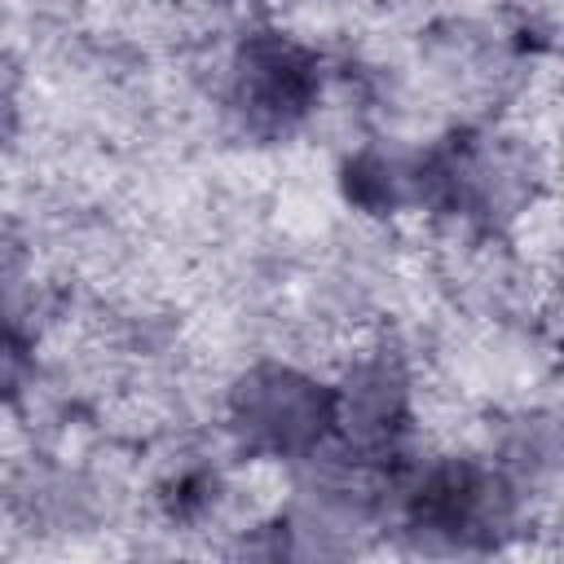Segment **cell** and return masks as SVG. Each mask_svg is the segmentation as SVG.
I'll return each mask as SVG.
<instances>
[{
    "label": "cell",
    "instance_id": "cell-1",
    "mask_svg": "<svg viewBox=\"0 0 564 564\" xmlns=\"http://www.w3.org/2000/svg\"><path fill=\"white\" fill-rule=\"evenodd\" d=\"M234 432L269 458H308L335 432V392L291 366H256L229 397Z\"/></svg>",
    "mask_w": 564,
    "mask_h": 564
},
{
    "label": "cell",
    "instance_id": "cell-2",
    "mask_svg": "<svg viewBox=\"0 0 564 564\" xmlns=\"http://www.w3.org/2000/svg\"><path fill=\"white\" fill-rule=\"evenodd\" d=\"M229 88L247 128L278 137L291 132L313 110L322 93V75H317V57L304 44H295L282 31H256L238 44Z\"/></svg>",
    "mask_w": 564,
    "mask_h": 564
},
{
    "label": "cell",
    "instance_id": "cell-3",
    "mask_svg": "<svg viewBox=\"0 0 564 564\" xmlns=\"http://www.w3.org/2000/svg\"><path fill=\"white\" fill-rule=\"evenodd\" d=\"M511 489L476 463H441L410 489V524L454 546L494 542L511 524Z\"/></svg>",
    "mask_w": 564,
    "mask_h": 564
},
{
    "label": "cell",
    "instance_id": "cell-4",
    "mask_svg": "<svg viewBox=\"0 0 564 564\" xmlns=\"http://www.w3.org/2000/svg\"><path fill=\"white\" fill-rule=\"evenodd\" d=\"M26 370H31V348H26L22 330L0 313V401L22 388Z\"/></svg>",
    "mask_w": 564,
    "mask_h": 564
},
{
    "label": "cell",
    "instance_id": "cell-5",
    "mask_svg": "<svg viewBox=\"0 0 564 564\" xmlns=\"http://www.w3.org/2000/svg\"><path fill=\"white\" fill-rule=\"evenodd\" d=\"M9 123H13V75L0 62V141L9 137Z\"/></svg>",
    "mask_w": 564,
    "mask_h": 564
}]
</instances>
